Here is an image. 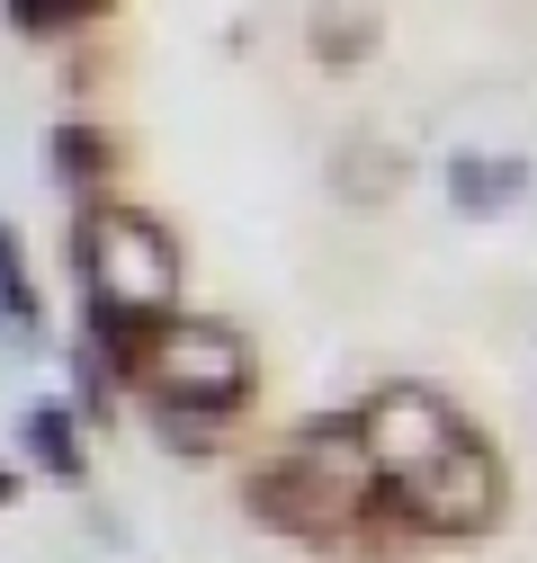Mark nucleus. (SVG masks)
Masks as SVG:
<instances>
[{"label": "nucleus", "mask_w": 537, "mask_h": 563, "mask_svg": "<svg viewBox=\"0 0 537 563\" xmlns=\"http://www.w3.org/2000/svg\"><path fill=\"white\" fill-rule=\"evenodd\" d=\"M350 430H359L368 474L413 545H475L511 519V465L457 394H439L421 376L368 385L350 402Z\"/></svg>", "instance_id": "f257e3e1"}, {"label": "nucleus", "mask_w": 537, "mask_h": 563, "mask_svg": "<svg viewBox=\"0 0 537 563\" xmlns=\"http://www.w3.org/2000/svg\"><path fill=\"white\" fill-rule=\"evenodd\" d=\"M242 519L305 545V554H341V563H394L413 545L403 519L385 510L376 474H368V448L350 430V411L296 420L287 439H268L242 465Z\"/></svg>", "instance_id": "f03ea898"}, {"label": "nucleus", "mask_w": 537, "mask_h": 563, "mask_svg": "<svg viewBox=\"0 0 537 563\" xmlns=\"http://www.w3.org/2000/svg\"><path fill=\"white\" fill-rule=\"evenodd\" d=\"M63 251H73V287H81V340L108 367H125L179 313V287H188L179 233L134 197H81Z\"/></svg>", "instance_id": "7ed1b4c3"}, {"label": "nucleus", "mask_w": 537, "mask_h": 563, "mask_svg": "<svg viewBox=\"0 0 537 563\" xmlns=\"http://www.w3.org/2000/svg\"><path fill=\"white\" fill-rule=\"evenodd\" d=\"M117 394L144 402V420H153L162 448H179V456H216V448L242 430L251 394H260V358H251V340H242L233 322L171 313V322L117 367Z\"/></svg>", "instance_id": "20e7f679"}, {"label": "nucleus", "mask_w": 537, "mask_h": 563, "mask_svg": "<svg viewBox=\"0 0 537 563\" xmlns=\"http://www.w3.org/2000/svg\"><path fill=\"white\" fill-rule=\"evenodd\" d=\"M45 162H54V179L73 188V197H117V162H125V144L108 134V117L73 108V117H54V144H45Z\"/></svg>", "instance_id": "39448f33"}, {"label": "nucleus", "mask_w": 537, "mask_h": 563, "mask_svg": "<svg viewBox=\"0 0 537 563\" xmlns=\"http://www.w3.org/2000/svg\"><path fill=\"white\" fill-rule=\"evenodd\" d=\"M19 448H28L36 474H54V483H90V448H81L73 394H36V402L19 411Z\"/></svg>", "instance_id": "423d86ee"}, {"label": "nucleus", "mask_w": 537, "mask_h": 563, "mask_svg": "<svg viewBox=\"0 0 537 563\" xmlns=\"http://www.w3.org/2000/svg\"><path fill=\"white\" fill-rule=\"evenodd\" d=\"M528 188H537V170L519 153H457L448 162V206L457 216H511Z\"/></svg>", "instance_id": "0eeeda50"}, {"label": "nucleus", "mask_w": 537, "mask_h": 563, "mask_svg": "<svg viewBox=\"0 0 537 563\" xmlns=\"http://www.w3.org/2000/svg\"><path fill=\"white\" fill-rule=\"evenodd\" d=\"M0 340H19V349L45 340V296H36V260H28L19 224H0Z\"/></svg>", "instance_id": "6e6552de"}, {"label": "nucleus", "mask_w": 537, "mask_h": 563, "mask_svg": "<svg viewBox=\"0 0 537 563\" xmlns=\"http://www.w3.org/2000/svg\"><path fill=\"white\" fill-rule=\"evenodd\" d=\"M117 10V0H0V19H10V36L28 45H54V36H81Z\"/></svg>", "instance_id": "1a4fd4ad"}, {"label": "nucleus", "mask_w": 537, "mask_h": 563, "mask_svg": "<svg viewBox=\"0 0 537 563\" xmlns=\"http://www.w3.org/2000/svg\"><path fill=\"white\" fill-rule=\"evenodd\" d=\"M305 36H314V54H322V63H359V54L376 45V19H368V10H314V27H305Z\"/></svg>", "instance_id": "9d476101"}, {"label": "nucleus", "mask_w": 537, "mask_h": 563, "mask_svg": "<svg viewBox=\"0 0 537 563\" xmlns=\"http://www.w3.org/2000/svg\"><path fill=\"white\" fill-rule=\"evenodd\" d=\"M394 179H403V162H394V153H376V144H350V153H341V188H350V206L394 197Z\"/></svg>", "instance_id": "9b49d317"}, {"label": "nucleus", "mask_w": 537, "mask_h": 563, "mask_svg": "<svg viewBox=\"0 0 537 563\" xmlns=\"http://www.w3.org/2000/svg\"><path fill=\"white\" fill-rule=\"evenodd\" d=\"M108 402H117V367L99 358L90 340H73V411L81 420H108Z\"/></svg>", "instance_id": "f8f14e48"}, {"label": "nucleus", "mask_w": 537, "mask_h": 563, "mask_svg": "<svg viewBox=\"0 0 537 563\" xmlns=\"http://www.w3.org/2000/svg\"><path fill=\"white\" fill-rule=\"evenodd\" d=\"M10 501H19V474H10V465H0V510H10Z\"/></svg>", "instance_id": "ddd939ff"}]
</instances>
